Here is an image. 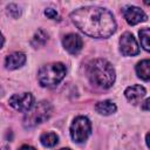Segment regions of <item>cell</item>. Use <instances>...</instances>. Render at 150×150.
<instances>
[{"label":"cell","instance_id":"1","mask_svg":"<svg viewBox=\"0 0 150 150\" xmlns=\"http://www.w3.org/2000/svg\"><path fill=\"white\" fill-rule=\"evenodd\" d=\"M70 19L82 33L97 39L109 38L117 27L114 15L108 9L97 6L77 8L70 13Z\"/></svg>","mask_w":150,"mask_h":150},{"label":"cell","instance_id":"2","mask_svg":"<svg viewBox=\"0 0 150 150\" xmlns=\"http://www.w3.org/2000/svg\"><path fill=\"white\" fill-rule=\"evenodd\" d=\"M87 76L89 81L102 89L110 88L115 82V69L110 62L104 59H95L87 66Z\"/></svg>","mask_w":150,"mask_h":150},{"label":"cell","instance_id":"3","mask_svg":"<svg viewBox=\"0 0 150 150\" xmlns=\"http://www.w3.org/2000/svg\"><path fill=\"white\" fill-rule=\"evenodd\" d=\"M66 66L61 62H53L45 64L38 73V80L42 87L53 88L57 86L66 76Z\"/></svg>","mask_w":150,"mask_h":150},{"label":"cell","instance_id":"4","mask_svg":"<svg viewBox=\"0 0 150 150\" xmlns=\"http://www.w3.org/2000/svg\"><path fill=\"white\" fill-rule=\"evenodd\" d=\"M53 112V108L49 102L41 101L36 104H33V107L26 112L23 117V127L26 129L34 128L45 121H47Z\"/></svg>","mask_w":150,"mask_h":150},{"label":"cell","instance_id":"5","mask_svg":"<svg viewBox=\"0 0 150 150\" xmlns=\"http://www.w3.org/2000/svg\"><path fill=\"white\" fill-rule=\"evenodd\" d=\"M91 132L90 121L86 116H77L70 125V137L76 143L84 142Z\"/></svg>","mask_w":150,"mask_h":150},{"label":"cell","instance_id":"6","mask_svg":"<svg viewBox=\"0 0 150 150\" xmlns=\"http://www.w3.org/2000/svg\"><path fill=\"white\" fill-rule=\"evenodd\" d=\"M8 103L12 108H14L18 111L27 112L34 104V97L30 93H21V94H14L9 97Z\"/></svg>","mask_w":150,"mask_h":150},{"label":"cell","instance_id":"7","mask_svg":"<svg viewBox=\"0 0 150 150\" xmlns=\"http://www.w3.org/2000/svg\"><path fill=\"white\" fill-rule=\"evenodd\" d=\"M120 50L125 56H132V55L138 54L139 47H138V43H137L136 39L134 38V35L131 33L125 32L124 34L121 35V39H120Z\"/></svg>","mask_w":150,"mask_h":150},{"label":"cell","instance_id":"8","mask_svg":"<svg viewBox=\"0 0 150 150\" xmlns=\"http://www.w3.org/2000/svg\"><path fill=\"white\" fill-rule=\"evenodd\" d=\"M122 13H123L125 21L131 26H135L146 20V14L136 6H125L122 9Z\"/></svg>","mask_w":150,"mask_h":150},{"label":"cell","instance_id":"9","mask_svg":"<svg viewBox=\"0 0 150 150\" xmlns=\"http://www.w3.org/2000/svg\"><path fill=\"white\" fill-rule=\"evenodd\" d=\"M62 45H63L64 49L68 53H70L73 55H76L81 52L82 46H83V41H82V38L79 34L70 33V34H67L62 39Z\"/></svg>","mask_w":150,"mask_h":150},{"label":"cell","instance_id":"10","mask_svg":"<svg viewBox=\"0 0 150 150\" xmlns=\"http://www.w3.org/2000/svg\"><path fill=\"white\" fill-rule=\"evenodd\" d=\"M146 91H145V88L139 86V84H135V86H131V87H128L124 91V95L127 97V100L132 103V104H137L141 102V100L145 96Z\"/></svg>","mask_w":150,"mask_h":150},{"label":"cell","instance_id":"11","mask_svg":"<svg viewBox=\"0 0 150 150\" xmlns=\"http://www.w3.org/2000/svg\"><path fill=\"white\" fill-rule=\"evenodd\" d=\"M26 62V55L23 53H20V52H15L11 55H8L5 60V66L7 69L9 70H14V69H18L20 67H22Z\"/></svg>","mask_w":150,"mask_h":150},{"label":"cell","instance_id":"12","mask_svg":"<svg viewBox=\"0 0 150 150\" xmlns=\"http://www.w3.org/2000/svg\"><path fill=\"white\" fill-rule=\"evenodd\" d=\"M116 104L110 101V100H105V101H101L98 102L96 105H95V110L101 114V115H104V116H108V115H111L116 111Z\"/></svg>","mask_w":150,"mask_h":150},{"label":"cell","instance_id":"13","mask_svg":"<svg viewBox=\"0 0 150 150\" xmlns=\"http://www.w3.org/2000/svg\"><path fill=\"white\" fill-rule=\"evenodd\" d=\"M136 74L143 81H149V79H150V61L148 59L142 60L136 64Z\"/></svg>","mask_w":150,"mask_h":150},{"label":"cell","instance_id":"14","mask_svg":"<svg viewBox=\"0 0 150 150\" xmlns=\"http://www.w3.org/2000/svg\"><path fill=\"white\" fill-rule=\"evenodd\" d=\"M40 142L43 146H47V148H52L54 145L57 144L59 142V136L55 134V132H45L41 135L40 137Z\"/></svg>","mask_w":150,"mask_h":150},{"label":"cell","instance_id":"15","mask_svg":"<svg viewBox=\"0 0 150 150\" xmlns=\"http://www.w3.org/2000/svg\"><path fill=\"white\" fill-rule=\"evenodd\" d=\"M47 40H48V35H47L42 29H39V30L34 34V36H33L32 45H33L34 47H39V46L45 45V43L47 42Z\"/></svg>","mask_w":150,"mask_h":150},{"label":"cell","instance_id":"16","mask_svg":"<svg viewBox=\"0 0 150 150\" xmlns=\"http://www.w3.org/2000/svg\"><path fill=\"white\" fill-rule=\"evenodd\" d=\"M139 35V40H141V45L144 48V50L149 52L150 50V45H149V36H150V30L149 28H143L139 30L138 33Z\"/></svg>","mask_w":150,"mask_h":150},{"label":"cell","instance_id":"17","mask_svg":"<svg viewBox=\"0 0 150 150\" xmlns=\"http://www.w3.org/2000/svg\"><path fill=\"white\" fill-rule=\"evenodd\" d=\"M7 13L12 16V18H14V19H16V18H19V15H20V9H19V7L16 6V5H14V4H11V5H8L7 6Z\"/></svg>","mask_w":150,"mask_h":150},{"label":"cell","instance_id":"18","mask_svg":"<svg viewBox=\"0 0 150 150\" xmlns=\"http://www.w3.org/2000/svg\"><path fill=\"white\" fill-rule=\"evenodd\" d=\"M45 14H46V16L49 18V19H56V18H59L57 12H56L55 9H53V8H46Z\"/></svg>","mask_w":150,"mask_h":150},{"label":"cell","instance_id":"19","mask_svg":"<svg viewBox=\"0 0 150 150\" xmlns=\"http://www.w3.org/2000/svg\"><path fill=\"white\" fill-rule=\"evenodd\" d=\"M149 102H150L149 98H146V100L143 102V105H142V109H143V110H145V111L149 110Z\"/></svg>","mask_w":150,"mask_h":150},{"label":"cell","instance_id":"20","mask_svg":"<svg viewBox=\"0 0 150 150\" xmlns=\"http://www.w3.org/2000/svg\"><path fill=\"white\" fill-rule=\"evenodd\" d=\"M19 150H36V149L33 148V146H30V145H22Z\"/></svg>","mask_w":150,"mask_h":150},{"label":"cell","instance_id":"21","mask_svg":"<svg viewBox=\"0 0 150 150\" xmlns=\"http://www.w3.org/2000/svg\"><path fill=\"white\" fill-rule=\"evenodd\" d=\"M4 43H5V38H4V35H2V33L0 32V49L2 48V46H4Z\"/></svg>","mask_w":150,"mask_h":150},{"label":"cell","instance_id":"22","mask_svg":"<svg viewBox=\"0 0 150 150\" xmlns=\"http://www.w3.org/2000/svg\"><path fill=\"white\" fill-rule=\"evenodd\" d=\"M0 150H9V148H8L7 145H5V146H2V148H1Z\"/></svg>","mask_w":150,"mask_h":150},{"label":"cell","instance_id":"23","mask_svg":"<svg viewBox=\"0 0 150 150\" xmlns=\"http://www.w3.org/2000/svg\"><path fill=\"white\" fill-rule=\"evenodd\" d=\"M60 150H70L69 148H63V149H60Z\"/></svg>","mask_w":150,"mask_h":150}]
</instances>
